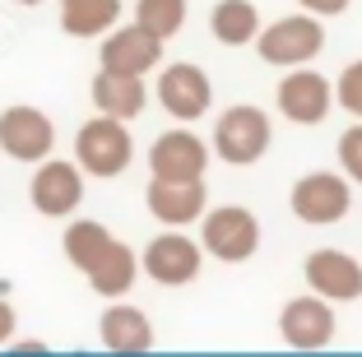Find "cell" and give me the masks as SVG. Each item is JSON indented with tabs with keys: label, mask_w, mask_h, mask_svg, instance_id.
Returning <instances> with one entry per match:
<instances>
[{
	"label": "cell",
	"mask_w": 362,
	"mask_h": 357,
	"mask_svg": "<svg viewBox=\"0 0 362 357\" xmlns=\"http://www.w3.org/2000/svg\"><path fill=\"white\" fill-rule=\"evenodd\" d=\"M75 153H79V168L84 172H93V177H117V172L130 168L135 144H130L126 126H121L117 116H93L75 135Z\"/></svg>",
	"instance_id": "cell-1"
},
{
	"label": "cell",
	"mask_w": 362,
	"mask_h": 357,
	"mask_svg": "<svg viewBox=\"0 0 362 357\" xmlns=\"http://www.w3.org/2000/svg\"><path fill=\"white\" fill-rule=\"evenodd\" d=\"M214 148H218V158L233 163V168H246V163L265 158V148H269V116L260 112V107H251V103L223 112L218 126H214Z\"/></svg>",
	"instance_id": "cell-2"
},
{
	"label": "cell",
	"mask_w": 362,
	"mask_h": 357,
	"mask_svg": "<svg viewBox=\"0 0 362 357\" xmlns=\"http://www.w3.org/2000/svg\"><path fill=\"white\" fill-rule=\"evenodd\" d=\"M260 61L269 65H302L325 47V28L316 23V14H293V19L269 23L265 33H256Z\"/></svg>",
	"instance_id": "cell-3"
},
{
	"label": "cell",
	"mask_w": 362,
	"mask_h": 357,
	"mask_svg": "<svg viewBox=\"0 0 362 357\" xmlns=\"http://www.w3.org/2000/svg\"><path fill=\"white\" fill-rule=\"evenodd\" d=\"M260 246V223L251 209H237V204H228V209H214L209 218H204V251L218 255V260L237 264V260H251Z\"/></svg>",
	"instance_id": "cell-4"
},
{
	"label": "cell",
	"mask_w": 362,
	"mask_h": 357,
	"mask_svg": "<svg viewBox=\"0 0 362 357\" xmlns=\"http://www.w3.org/2000/svg\"><path fill=\"white\" fill-rule=\"evenodd\" d=\"M56 144V130L47 121V112L37 107H10L0 112V148L14 158V163H42Z\"/></svg>",
	"instance_id": "cell-5"
},
{
	"label": "cell",
	"mask_w": 362,
	"mask_h": 357,
	"mask_svg": "<svg viewBox=\"0 0 362 357\" xmlns=\"http://www.w3.org/2000/svg\"><path fill=\"white\" fill-rule=\"evenodd\" d=\"M293 213H298L302 223H316V228L339 223L344 213H349V181L334 177V172H311V177H302L298 186H293Z\"/></svg>",
	"instance_id": "cell-6"
},
{
	"label": "cell",
	"mask_w": 362,
	"mask_h": 357,
	"mask_svg": "<svg viewBox=\"0 0 362 357\" xmlns=\"http://www.w3.org/2000/svg\"><path fill=\"white\" fill-rule=\"evenodd\" d=\"M330 103H334V88H330V79L316 74V70H293L284 84H279V112H284L288 121H298V126L325 121Z\"/></svg>",
	"instance_id": "cell-7"
},
{
	"label": "cell",
	"mask_w": 362,
	"mask_h": 357,
	"mask_svg": "<svg viewBox=\"0 0 362 357\" xmlns=\"http://www.w3.org/2000/svg\"><path fill=\"white\" fill-rule=\"evenodd\" d=\"M214 88H209V74L200 70V65L181 61V65H168L158 79V103L168 107L177 121H195V116H204V107H209Z\"/></svg>",
	"instance_id": "cell-8"
},
{
	"label": "cell",
	"mask_w": 362,
	"mask_h": 357,
	"mask_svg": "<svg viewBox=\"0 0 362 357\" xmlns=\"http://www.w3.org/2000/svg\"><path fill=\"white\" fill-rule=\"evenodd\" d=\"M144 269H149L153 283L181 288L200 274V246L191 237H181V232H163V237L149 242V251H144Z\"/></svg>",
	"instance_id": "cell-9"
},
{
	"label": "cell",
	"mask_w": 362,
	"mask_h": 357,
	"mask_svg": "<svg viewBox=\"0 0 362 357\" xmlns=\"http://www.w3.org/2000/svg\"><path fill=\"white\" fill-rule=\"evenodd\" d=\"M33 204L47 213V218H61V213L79 209V200H84V177H79L75 163H42V168L33 172Z\"/></svg>",
	"instance_id": "cell-10"
},
{
	"label": "cell",
	"mask_w": 362,
	"mask_h": 357,
	"mask_svg": "<svg viewBox=\"0 0 362 357\" xmlns=\"http://www.w3.org/2000/svg\"><path fill=\"white\" fill-rule=\"evenodd\" d=\"M307 283L325 302H353L362 297V264L344 251H316L307 255Z\"/></svg>",
	"instance_id": "cell-11"
},
{
	"label": "cell",
	"mask_w": 362,
	"mask_h": 357,
	"mask_svg": "<svg viewBox=\"0 0 362 357\" xmlns=\"http://www.w3.org/2000/svg\"><path fill=\"white\" fill-rule=\"evenodd\" d=\"M279 329L293 348H325L334 339V315L325 306V297L311 293V297H293L279 315Z\"/></svg>",
	"instance_id": "cell-12"
},
{
	"label": "cell",
	"mask_w": 362,
	"mask_h": 357,
	"mask_svg": "<svg viewBox=\"0 0 362 357\" xmlns=\"http://www.w3.org/2000/svg\"><path fill=\"white\" fill-rule=\"evenodd\" d=\"M204 163H209V153H204L200 135H191V130H168V135H158V144L149 148L153 177H168V181L204 177Z\"/></svg>",
	"instance_id": "cell-13"
},
{
	"label": "cell",
	"mask_w": 362,
	"mask_h": 357,
	"mask_svg": "<svg viewBox=\"0 0 362 357\" xmlns=\"http://www.w3.org/2000/svg\"><path fill=\"white\" fill-rule=\"evenodd\" d=\"M163 61V37H153L149 28H117L112 37L103 42V70H117V74H144Z\"/></svg>",
	"instance_id": "cell-14"
},
{
	"label": "cell",
	"mask_w": 362,
	"mask_h": 357,
	"mask_svg": "<svg viewBox=\"0 0 362 357\" xmlns=\"http://www.w3.org/2000/svg\"><path fill=\"white\" fill-rule=\"evenodd\" d=\"M149 213L172 228H186L204 213V177H191V181H168V177H153L149 181Z\"/></svg>",
	"instance_id": "cell-15"
},
{
	"label": "cell",
	"mask_w": 362,
	"mask_h": 357,
	"mask_svg": "<svg viewBox=\"0 0 362 357\" xmlns=\"http://www.w3.org/2000/svg\"><path fill=\"white\" fill-rule=\"evenodd\" d=\"M93 103H98V112H103V116L130 121V116L144 112V84H139V74L98 70V79H93Z\"/></svg>",
	"instance_id": "cell-16"
},
{
	"label": "cell",
	"mask_w": 362,
	"mask_h": 357,
	"mask_svg": "<svg viewBox=\"0 0 362 357\" xmlns=\"http://www.w3.org/2000/svg\"><path fill=\"white\" fill-rule=\"evenodd\" d=\"M103 344L117 348V353H144V348L153 344V329H149V320H144V311H135V306H107Z\"/></svg>",
	"instance_id": "cell-17"
},
{
	"label": "cell",
	"mask_w": 362,
	"mask_h": 357,
	"mask_svg": "<svg viewBox=\"0 0 362 357\" xmlns=\"http://www.w3.org/2000/svg\"><path fill=\"white\" fill-rule=\"evenodd\" d=\"M209 23L223 47H246V42H256V33H260V14L251 0H218Z\"/></svg>",
	"instance_id": "cell-18"
},
{
	"label": "cell",
	"mask_w": 362,
	"mask_h": 357,
	"mask_svg": "<svg viewBox=\"0 0 362 357\" xmlns=\"http://www.w3.org/2000/svg\"><path fill=\"white\" fill-rule=\"evenodd\" d=\"M117 19H121V0H61V23L75 37L107 33Z\"/></svg>",
	"instance_id": "cell-19"
},
{
	"label": "cell",
	"mask_w": 362,
	"mask_h": 357,
	"mask_svg": "<svg viewBox=\"0 0 362 357\" xmlns=\"http://www.w3.org/2000/svg\"><path fill=\"white\" fill-rule=\"evenodd\" d=\"M112 242H117V237H112L103 223L84 218V223H70V232H65V255H70V264H75V269L88 274L107 251H112Z\"/></svg>",
	"instance_id": "cell-20"
},
{
	"label": "cell",
	"mask_w": 362,
	"mask_h": 357,
	"mask_svg": "<svg viewBox=\"0 0 362 357\" xmlns=\"http://www.w3.org/2000/svg\"><path fill=\"white\" fill-rule=\"evenodd\" d=\"M135 23L168 42V37L181 33V23H186V0H139L135 5Z\"/></svg>",
	"instance_id": "cell-21"
},
{
	"label": "cell",
	"mask_w": 362,
	"mask_h": 357,
	"mask_svg": "<svg viewBox=\"0 0 362 357\" xmlns=\"http://www.w3.org/2000/svg\"><path fill=\"white\" fill-rule=\"evenodd\" d=\"M339 163L353 181H362V126H353V130L339 135Z\"/></svg>",
	"instance_id": "cell-22"
},
{
	"label": "cell",
	"mask_w": 362,
	"mask_h": 357,
	"mask_svg": "<svg viewBox=\"0 0 362 357\" xmlns=\"http://www.w3.org/2000/svg\"><path fill=\"white\" fill-rule=\"evenodd\" d=\"M334 98H339L353 116H362V61H353L349 70L339 74V93H334Z\"/></svg>",
	"instance_id": "cell-23"
},
{
	"label": "cell",
	"mask_w": 362,
	"mask_h": 357,
	"mask_svg": "<svg viewBox=\"0 0 362 357\" xmlns=\"http://www.w3.org/2000/svg\"><path fill=\"white\" fill-rule=\"evenodd\" d=\"M302 5H307V10L316 14V19H325V14H344V10H349V0H302Z\"/></svg>",
	"instance_id": "cell-24"
},
{
	"label": "cell",
	"mask_w": 362,
	"mask_h": 357,
	"mask_svg": "<svg viewBox=\"0 0 362 357\" xmlns=\"http://www.w3.org/2000/svg\"><path fill=\"white\" fill-rule=\"evenodd\" d=\"M10 329H14V311H10V302H0V344L10 339Z\"/></svg>",
	"instance_id": "cell-25"
},
{
	"label": "cell",
	"mask_w": 362,
	"mask_h": 357,
	"mask_svg": "<svg viewBox=\"0 0 362 357\" xmlns=\"http://www.w3.org/2000/svg\"><path fill=\"white\" fill-rule=\"evenodd\" d=\"M19 5H42V0H19Z\"/></svg>",
	"instance_id": "cell-26"
}]
</instances>
